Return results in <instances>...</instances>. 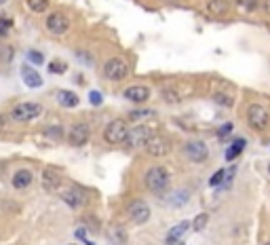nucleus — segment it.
<instances>
[{
  "mask_svg": "<svg viewBox=\"0 0 270 245\" xmlns=\"http://www.w3.org/2000/svg\"><path fill=\"white\" fill-rule=\"evenodd\" d=\"M171 184V176L165 167H150L148 173H146V186L150 192L154 195H160V192H165Z\"/></svg>",
  "mask_w": 270,
  "mask_h": 245,
  "instance_id": "obj_1",
  "label": "nucleus"
},
{
  "mask_svg": "<svg viewBox=\"0 0 270 245\" xmlns=\"http://www.w3.org/2000/svg\"><path fill=\"white\" fill-rule=\"evenodd\" d=\"M127 120H122V118H114V120H110L106 125V129H103V139H106V144H112V146H116V144H122L124 139H127Z\"/></svg>",
  "mask_w": 270,
  "mask_h": 245,
  "instance_id": "obj_2",
  "label": "nucleus"
},
{
  "mask_svg": "<svg viewBox=\"0 0 270 245\" xmlns=\"http://www.w3.org/2000/svg\"><path fill=\"white\" fill-rule=\"evenodd\" d=\"M247 122L254 129H266L270 125V108L266 104H251L247 108Z\"/></svg>",
  "mask_w": 270,
  "mask_h": 245,
  "instance_id": "obj_3",
  "label": "nucleus"
},
{
  "mask_svg": "<svg viewBox=\"0 0 270 245\" xmlns=\"http://www.w3.org/2000/svg\"><path fill=\"white\" fill-rule=\"evenodd\" d=\"M43 114V106L36 101H24V104H17V106L11 110V118L17 122H30L34 118H38Z\"/></svg>",
  "mask_w": 270,
  "mask_h": 245,
  "instance_id": "obj_4",
  "label": "nucleus"
},
{
  "mask_svg": "<svg viewBox=\"0 0 270 245\" xmlns=\"http://www.w3.org/2000/svg\"><path fill=\"white\" fill-rule=\"evenodd\" d=\"M103 76L108 78V80H112V83H120V80H124L127 78V74H129V66H127V62H122V59H118V57H112V59H108L106 64H103Z\"/></svg>",
  "mask_w": 270,
  "mask_h": 245,
  "instance_id": "obj_5",
  "label": "nucleus"
},
{
  "mask_svg": "<svg viewBox=\"0 0 270 245\" xmlns=\"http://www.w3.org/2000/svg\"><path fill=\"white\" fill-rule=\"evenodd\" d=\"M184 152L192 163H205L209 159V148L205 142H201V139H190V142L184 146Z\"/></svg>",
  "mask_w": 270,
  "mask_h": 245,
  "instance_id": "obj_6",
  "label": "nucleus"
},
{
  "mask_svg": "<svg viewBox=\"0 0 270 245\" xmlns=\"http://www.w3.org/2000/svg\"><path fill=\"white\" fill-rule=\"evenodd\" d=\"M127 214H129V218H131L135 224H146V222L150 220V214H152V212H150V205H148L146 201L135 199V201L129 203Z\"/></svg>",
  "mask_w": 270,
  "mask_h": 245,
  "instance_id": "obj_7",
  "label": "nucleus"
},
{
  "mask_svg": "<svg viewBox=\"0 0 270 245\" xmlns=\"http://www.w3.org/2000/svg\"><path fill=\"white\" fill-rule=\"evenodd\" d=\"M152 135H154L152 127H148V125H137V127H133V129L127 131V139H124V142H127L131 148H137V146L146 144Z\"/></svg>",
  "mask_w": 270,
  "mask_h": 245,
  "instance_id": "obj_8",
  "label": "nucleus"
},
{
  "mask_svg": "<svg viewBox=\"0 0 270 245\" xmlns=\"http://www.w3.org/2000/svg\"><path fill=\"white\" fill-rule=\"evenodd\" d=\"M45 26H47V30H49L51 34H55V36H61V34H66L68 28H70V19H68L64 13L57 11V13H51V15L47 17Z\"/></svg>",
  "mask_w": 270,
  "mask_h": 245,
  "instance_id": "obj_9",
  "label": "nucleus"
},
{
  "mask_svg": "<svg viewBox=\"0 0 270 245\" xmlns=\"http://www.w3.org/2000/svg\"><path fill=\"white\" fill-rule=\"evenodd\" d=\"M89 139H91V129H89V125H85V122H78V125H74V127L70 129V133H68L70 146H76V148L85 146Z\"/></svg>",
  "mask_w": 270,
  "mask_h": 245,
  "instance_id": "obj_10",
  "label": "nucleus"
},
{
  "mask_svg": "<svg viewBox=\"0 0 270 245\" xmlns=\"http://www.w3.org/2000/svg\"><path fill=\"white\" fill-rule=\"evenodd\" d=\"M61 201L68 207H72V209H80V207L87 205L89 197L85 195V190H80V188H68V190L61 192Z\"/></svg>",
  "mask_w": 270,
  "mask_h": 245,
  "instance_id": "obj_11",
  "label": "nucleus"
},
{
  "mask_svg": "<svg viewBox=\"0 0 270 245\" xmlns=\"http://www.w3.org/2000/svg\"><path fill=\"white\" fill-rule=\"evenodd\" d=\"M143 148H146V152L150 154V156H167L169 154V150H171V144L167 142L165 137H156V135H152L146 144H143Z\"/></svg>",
  "mask_w": 270,
  "mask_h": 245,
  "instance_id": "obj_12",
  "label": "nucleus"
},
{
  "mask_svg": "<svg viewBox=\"0 0 270 245\" xmlns=\"http://www.w3.org/2000/svg\"><path fill=\"white\" fill-rule=\"evenodd\" d=\"M40 186L49 192H55L59 186H61V176H59V171L57 169H53V167H47L43 173H40Z\"/></svg>",
  "mask_w": 270,
  "mask_h": 245,
  "instance_id": "obj_13",
  "label": "nucleus"
},
{
  "mask_svg": "<svg viewBox=\"0 0 270 245\" xmlns=\"http://www.w3.org/2000/svg\"><path fill=\"white\" fill-rule=\"evenodd\" d=\"M124 97H127L129 101H135V104H143L148 97H150V89L146 85H131V87H127L124 89V93H122Z\"/></svg>",
  "mask_w": 270,
  "mask_h": 245,
  "instance_id": "obj_14",
  "label": "nucleus"
},
{
  "mask_svg": "<svg viewBox=\"0 0 270 245\" xmlns=\"http://www.w3.org/2000/svg\"><path fill=\"white\" fill-rule=\"evenodd\" d=\"M22 80L26 83V87H30V89H38V87H43V76L36 72V70L32 66H22Z\"/></svg>",
  "mask_w": 270,
  "mask_h": 245,
  "instance_id": "obj_15",
  "label": "nucleus"
},
{
  "mask_svg": "<svg viewBox=\"0 0 270 245\" xmlns=\"http://www.w3.org/2000/svg\"><path fill=\"white\" fill-rule=\"evenodd\" d=\"M32 180H34V173H32L30 169H19V171L13 173L11 184H13V188H17V190H26V188L32 184Z\"/></svg>",
  "mask_w": 270,
  "mask_h": 245,
  "instance_id": "obj_16",
  "label": "nucleus"
},
{
  "mask_svg": "<svg viewBox=\"0 0 270 245\" xmlns=\"http://www.w3.org/2000/svg\"><path fill=\"white\" fill-rule=\"evenodd\" d=\"M230 0H207V13L211 17H226L230 13Z\"/></svg>",
  "mask_w": 270,
  "mask_h": 245,
  "instance_id": "obj_17",
  "label": "nucleus"
},
{
  "mask_svg": "<svg viewBox=\"0 0 270 245\" xmlns=\"http://www.w3.org/2000/svg\"><path fill=\"white\" fill-rule=\"evenodd\" d=\"M190 229V222L184 220V222H179L177 226H173V229L167 233V239H165V245H177L179 241H182V237L186 235V231Z\"/></svg>",
  "mask_w": 270,
  "mask_h": 245,
  "instance_id": "obj_18",
  "label": "nucleus"
},
{
  "mask_svg": "<svg viewBox=\"0 0 270 245\" xmlns=\"http://www.w3.org/2000/svg\"><path fill=\"white\" fill-rule=\"evenodd\" d=\"M245 146H247V142H245V139H243V137H237L235 142H232V144L226 148V161H235L237 156H239V154L245 150Z\"/></svg>",
  "mask_w": 270,
  "mask_h": 245,
  "instance_id": "obj_19",
  "label": "nucleus"
},
{
  "mask_svg": "<svg viewBox=\"0 0 270 245\" xmlns=\"http://www.w3.org/2000/svg\"><path fill=\"white\" fill-rule=\"evenodd\" d=\"M57 101L61 104L64 108H76L78 106V95L72 91H59L57 93Z\"/></svg>",
  "mask_w": 270,
  "mask_h": 245,
  "instance_id": "obj_20",
  "label": "nucleus"
},
{
  "mask_svg": "<svg viewBox=\"0 0 270 245\" xmlns=\"http://www.w3.org/2000/svg\"><path fill=\"white\" fill-rule=\"evenodd\" d=\"M26 5H28V9H30L32 13L43 15V13H47V11H49L51 0H26Z\"/></svg>",
  "mask_w": 270,
  "mask_h": 245,
  "instance_id": "obj_21",
  "label": "nucleus"
},
{
  "mask_svg": "<svg viewBox=\"0 0 270 245\" xmlns=\"http://www.w3.org/2000/svg\"><path fill=\"white\" fill-rule=\"evenodd\" d=\"M235 5H237V9H241V11H245V13H254V11H258L260 9V0H235Z\"/></svg>",
  "mask_w": 270,
  "mask_h": 245,
  "instance_id": "obj_22",
  "label": "nucleus"
},
{
  "mask_svg": "<svg viewBox=\"0 0 270 245\" xmlns=\"http://www.w3.org/2000/svg\"><path fill=\"white\" fill-rule=\"evenodd\" d=\"M13 53H15V49L11 45L0 43V64H11L13 62Z\"/></svg>",
  "mask_w": 270,
  "mask_h": 245,
  "instance_id": "obj_23",
  "label": "nucleus"
},
{
  "mask_svg": "<svg viewBox=\"0 0 270 245\" xmlns=\"http://www.w3.org/2000/svg\"><path fill=\"white\" fill-rule=\"evenodd\" d=\"M190 199V192L186 190V188H182V190H177L175 195L171 197V205H175V207H182L186 201Z\"/></svg>",
  "mask_w": 270,
  "mask_h": 245,
  "instance_id": "obj_24",
  "label": "nucleus"
},
{
  "mask_svg": "<svg viewBox=\"0 0 270 245\" xmlns=\"http://www.w3.org/2000/svg\"><path fill=\"white\" fill-rule=\"evenodd\" d=\"M68 70V64L64 62V59H53L51 64H49V72L51 74H64Z\"/></svg>",
  "mask_w": 270,
  "mask_h": 245,
  "instance_id": "obj_25",
  "label": "nucleus"
},
{
  "mask_svg": "<svg viewBox=\"0 0 270 245\" xmlns=\"http://www.w3.org/2000/svg\"><path fill=\"white\" fill-rule=\"evenodd\" d=\"M207 222H209V216H207V214H199V216H196L190 224H192V229H194L196 233H201V231H205Z\"/></svg>",
  "mask_w": 270,
  "mask_h": 245,
  "instance_id": "obj_26",
  "label": "nucleus"
},
{
  "mask_svg": "<svg viewBox=\"0 0 270 245\" xmlns=\"http://www.w3.org/2000/svg\"><path fill=\"white\" fill-rule=\"evenodd\" d=\"M43 133H45L47 137H51V139H61L64 129H61V125H53V127H45Z\"/></svg>",
  "mask_w": 270,
  "mask_h": 245,
  "instance_id": "obj_27",
  "label": "nucleus"
},
{
  "mask_svg": "<svg viewBox=\"0 0 270 245\" xmlns=\"http://www.w3.org/2000/svg\"><path fill=\"white\" fill-rule=\"evenodd\" d=\"M26 57H28L32 64H36V66H43V64H45V55L40 53V51H36V49H30Z\"/></svg>",
  "mask_w": 270,
  "mask_h": 245,
  "instance_id": "obj_28",
  "label": "nucleus"
},
{
  "mask_svg": "<svg viewBox=\"0 0 270 245\" xmlns=\"http://www.w3.org/2000/svg\"><path fill=\"white\" fill-rule=\"evenodd\" d=\"M213 101H218L220 106H232V97L228 93H215L213 95Z\"/></svg>",
  "mask_w": 270,
  "mask_h": 245,
  "instance_id": "obj_29",
  "label": "nucleus"
},
{
  "mask_svg": "<svg viewBox=\"0 0 270 245\" xmlns=\"http://www.w3.org/2000/svg\"><path fill=\"white\" fill-rule=\"evenodd\" d=\"M224 176H226V171H224V169H218V171H215L213 176L209 178V186H220L222 180H224Z\"/></svg>",
  "mask_w": 270,
  "mask_h": 245,
  "instance_id": "obj_30",
  "label": "nucleus"
},
{
  "mask_svg": "<svg viewBox=\"0 0 270 245\" xmlns=\"http://www.w3.org/2000/svg\"><path fill=\"white\" fill-rule=\"evenodd\" d=\"M13 28V22L11 19H0V38H7L9 32Z\"/></svg>",
  "mask_w": 270,
  "mask_h": 245,
  "instance_id": "obj_31",
  "label": "nucleus"
},
{
  "mask_svg": "<svg viewBox=\"0 0 270 245\" xmlns=\"http://www.w3.org/2000/svg\"><path fill=\"white\" fill-rule=\"evenodd\" d=\"M163 97H165V101H169V104L179 101V95H177V91H173V89H163Z\"/></svg>",
  "mask_w": 270,
  "mask_h": 245,
  "instance_id": "obj_32",
  "label": "nucleus"
},
{
  "mask_svg": "<svg viewBox=\"0 0 270 245\" xmlns=\"http://www.w3.org/2000/svg\"><path fill=\"white\" fill-rule=\"evenodd\" d=\"M89 101H91L93 106H101L103 97H101V93H99V91H91V93H89Z\"/></svg>",
  "mask_w": 270,
  "mask_h": 245,
  "instance_id": "obj_33",
  "label": "nucleus"
},
{
  "mask_svg": "<svg viewBox=\"0 0 270 245\" xmlns=\"http://www.w3.org/2000/svg\"><path fill=\"white\" fill-rule=\"evenodd\" d=\"M228 133H232V122H224V125L218 129V137H226Z\"/></svg>",
  "mask_w": 270,
  "mask_h": 245,
  "instance_id": "obj_34",
  "label": "nucleus"
},
{
  "mask_svg": "<svg viewBox=\"0 0 270 245\" xmlns=\"http://www.w3.org/2000/svg\"><path fill=\"white\" fill-rule=\"evenodd\" d=\"M152 114H154L152 110H135V112H131V114H129V118H133V120H135V118H143V116H152Z\"/></svg>",
  "mask_w": 270,
  "mask_h": 245,
  "instance_id": "obj_35",
  "label": "nucleus"
},
{
  "mask_svg": "<svg viewBox=\"0 0 270 245\" xmlns=\"http://www.w3.org/2000/svg\"><path fill=\"white\" fill-rule=\"evenodd\" d=\"M78 239H82L85 241V245H95V241H89V237H87V233H85V229H78L76 233H74Z\"/></svg>",
  "mask_w": 270,
  "mask_h": 245,
  "instance_id": "obj_36",
  "label": "nucleus"
},
{
  "mask_svg": "<svg viewBox=\"0 0 270 245\" xmlns=\"http://www.w3.org/2000/svg\"><path fill=\"white\" fill-rule=\"evenodd\" d=\"M262 9H264V11H266V13L270 15V0H266V3L262 5Z\"/></svg>",
  "mask_w": 270,
  "mask_h": 245,
  "instance_id": "obj_37",
  "label": "nucleus"
},
{
  "mask_svg": "<svg viewBox=\"0 0 270 245\" xmlns=\"http://www.w3.org/2000/svg\"><path fill=\"white\" fill-rule=\"evenodd\" d=\"M5 120H7V116H0V129H5L7 125H5Z\"/></svg>",
  "mask_w": 270,
  "mask_h": 245,
  "instance_id": "obj_38",
  "label": "nucleus"
},
{
  "mask_svg": "<svg viewBox=\"0 0 270 245\" xmlns=\"http://www.w3.org/2000/svg\"><path fill=\"white\" fill-rule=\"evenodd\" d=\"M9 3V0H0V7H3V5H7Z\"/></svg>",
  "mask_w": 270,
  "mask_h": 245,
  "instance_id": "obj_39",
  "label": "nucleus"
},
{
  "mask_svg": "<svg viewBox=\"0 0 270 245\" xmlns=\"http://www.w3.org/2000/svg\"><path fill=\"white\" fill-rule=\"evenodd\" d=\"M268 173H270V163H268Z\"/></svg>",
  "mask_w": 270,
  "mask_h": 245,
  "instance_id": "obj_40",
  "label": "nucleus"
},
{
  "mask_svg": "<svg viewBox=\"0 0 270 245\" xmlns=\"http://www.w3.org/2000/svg\"><path fill=\"white\" fill-rule=\"evenodd\" d=\"M177 245H184V243H182V241H179V243H177Z\"/></svg>",
  "mask_w": 270,
  "mask_h": 245,
  "instance_id": "obj_41",
  "label": "nucleus"
},
{
  "mask_svg": "<svg viewBox=\"0 0 270 245\" xmlns=\"http://www.w3.org/2000/svg\"><path fill=\"white\" fill-rule=\"evenodd\" d=\"M266 245H270V241H268V243H266Z\"/></svg>",
  "mask_w": 270,
  "mask_h": 245,
  "instance_id": "obj_42",
  "label": "nucleus"
},
{
  "mask_svg": "<svg viewBox=\"0 0 270 245\" xmlns=\"http://www.w3.org/2000/svg\"><path fill=\"white\" fill-rule=\"evenodd\" d=\"M72 245H76V243H72Z\"/></svg>",
  "mask_w": 270,
  "mask_h": 245,
  "instance_id": "obj_43",
  "label": "nucleus"
}]
</instances>
